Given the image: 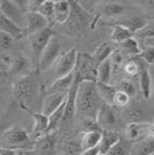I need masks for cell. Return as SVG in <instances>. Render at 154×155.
I'll use <instances>...</instances> for the list:
<instances>
[{
    "label": "cell",
    "mask_w": 154,
    "mask_h": 155,
    "mask_svg": "<svg viewBox=\"0 0 154 155\" xmlns=\"http://www.w3.org/2000/svg\"><path fill=\"white\" fill-rule=\"evenodd\" d=\"M103 100L95 81H81L77 93V116L85 120L96 122L99 111L103 105Z\"/></svg>",
    "instance_id": "6da1fadb"
},
{
    "label": "cell",
    "mask_w": 154,
    "mask_h": 155,
    "mask_svg": "<svg viewBox=\"0 0 154 155\" xmlns=\"http://www.w3.org/2000/svg\"><path fill=\"white\" fill-rule=\"evenodd\" d=\"M37 91H38V84H36L35 79L30 75H27L14 84L12 94L16 103L22 109L30 111V107L35 101Z\"/></svg>",
    "instance_id": "7a4b0ae2"
},
{
    "label": "cell",
    "mask_w": 154,
    "mask_h": 155,
    "mask_svg": "<svg viewBox=\"0 0 154 155\" xmlns=\"http://www.w3.org/2000/svg\"><path fill=\"white\" fill-rule=\"evenodd\" d=\"M1 141L5 148L15 149L18 147L32 146V137L28 131L21 126H11L1 134Z\"/></svg>",
    "instance_id": "3957f363"
},
{
    "label": "cell",
    "mask_w": 154,
    "mask_h": 155,
    "mask_svg": "<svg viewBox=\"0 0 154 155\" xmlns=\"http://www.w3.org/2000/svg\"><path fill=\"white\" fill-rule=\"evenodd\" d=\"M79 52L75 48H72L67 52L63 53L53 65V75L56 79L64 78L77 70Z\"/></svg>",
    "instance_id": "277c9868"
},
{
    "label": "cell",
    "mask_w": 154,
    "mask_h": 155,
    "mask_svg": "<svg viewBox=\"0 0 154 155\" xmlns=\"http://www.w3.org/2000/svg\"><path fill=\"white\" fill-rule=\"evenodd\" d=\"M97 66L96 61L90 54H80L78 59L77 75L78 79L81 81H95L97 82Z\"/></svg>",
    "instance_id": "5b68a950"
},
{
    "label": "cell",
    "mask_w": 154,
    "mask_h": 155,
    "mask_svg": "<svg viewBox=\"0 0 154 155\" xmlns=\"http://www.w3.org/2000/svg\"><path fill=\"white\" fill-rule=\"evenodd\" d=\"M62 44L56 37L51 39V42L49 43V45L45 48L43 53L41 54L38 59V67L39 70L45 71L49 67H51L56 64L59 57L62 56Z\"/></svg>",
    "instance_id": "8992f818"
},
{
    "label": "cell",
    "mask_w": 154,
    "mask_h": 155,
    "mask_svg": "<svg viewBox=\"0 0 154 155\" xmlns=\"http://www.w3.org/2000/svg\"><path fill=\"white\" fill-rule=\"evenodd\" d=\"M53 32L52 30L48 27L44 30L38 31L36 34H34L32 36H29V44H30V49L34 54V57L38 60L41 54L43 53L45 50V48L49 45V43L51 42V39L53 38Z\"/></svg>",
    "instance_id": "52a82bcc"
},
{
    "label": "cell",
    "mask_w": 154,
    "mask_h": 155,
    "mask_svg": "<svg viewBox=\"0 0 154 155\" xmlns=\"http://www.w3.org/2000/svg\"><path fill=\"white\" fill-rule=\"evenodd\" d=\"M71 16L67 23H70V27L75 30H82L92 22V16L85 11L82 7L79 5V2L71 1Z\"/></svg>",
    "instance_id": "ba28073f"
},
{
    "label": "cell",
    "mask_w": 154,
    "mask_h": 155,
    "mask_svg": "<svg viewBox=\"0 0 154 155\" xmlns=\"http://www.w3.org/2000/svg\"><path fill=\"white\" fill-rule=\"evenodd\" d=\"M0 11L1 14L6 15L8 19L14 21L16 25L22 27L25 29L26 26V13L21 11L19 5H16V1L9 0H1L0 1Z\"/></svg>",
    "instance_id": "9c48e42d"
},
{
    "label": "cell",
    "mask_w": 154,
    "mask_h": 155,
    "mask_svg": "<svg viewBox=\"0 0 154 155\" xmlns=\"http://www.w3.org/2000/svg\"><path fill=\"white\" fill-rule=\"evenodd\" d=\"M96 123L102 131H114L112 127L117 124V115L114 107L103 103L96 117Z\"/></svg>",
    "instance_id": "30bf717a"
},
{
    "label": "cell",
    "mask_w": 154,
    "mask_h": 155,
    "mask_svg": "<svg viewBox=\"0 0 154 155\" xmlns=\"http://www.w3.org/2000/svg\"><path fill=\"white\" fill-rule=\"evenodd\" d=\"M69 94V93H67ZM67 94L66 93H52L45 95L42 102V114L45 116L50 117L58 110L67 100Z\"/></svg>",
    "instance_id": "8fae6325"
},
{
    "label": "cell",
    "mask_w": 154,
    "mask_h": 155,
    "mask_svg": "<svg viewBox=\"0 0 154 155\" xmlns=\"http://www.w3.org/2000/svg\"><path fill=\"white\" fill-rule=\"evenodd\" d=\"M49 21L45 19L43 15L34 12H27L26 13V26H25V34L26 36H32L34 34L44 30L48 28Z\"/></svg>",
    "instance_id": "7c38bea8"
},
{
    "label": "cell",
    "mask_w": 154,
    "mask_h": 155,
    "mask_svg": "<svg viewBox=\"0 0 154 155\" xmlns=\"http://www.w3.org/2000/svg\"><path fill=\"white\" fill-rule=\"evenodd\" d=\"M0 31L12 36L14 39L22 38L23 36H26L25 29L22 27L16 25L14 21L8 19L6 15L1 13H0Z\"/></svg>",
    "instance_id": "4fadbf2b"
},
{
    "label": "cell",
    "mask_w": 154,
    "mask_h": 155,
    "mask_svg": "<svg viewBox=\"0 0 154 155\" xmlns=\"http://www.w3.org/2000/svg\"><path fill=\"white\" fill-rule=\"evenodd\" d=\"M77 78V71H74L73 73H71L69 75H66L64 78H59L56 79L49 87H48V94H52V93H69L71 89V87L73 86L74 81Z\"/></svg>",
    "instance_id": "5bb4252c"
},
{
    "label": "cell",
    "mask_w": 154,
    "mask_h": 155,
    "mask_svg": "<svg viewBox=\"0 0 154 155\" xmlns=\"http://www.w3.org/2000/svg\"><path fill=\"white\" fill-rule=\"evenodd\" d=\"M34 126H32V137L34 139H41L42 137L49 133V117L43 115L42 112L32 114Z\"/></svg>",
    "instance_id": "9a60e30c"
},
{
    "label": "cell",
    "mask_w": 154,
    "mask_h": 155,
    "mask_svg": "<svg viewBox=\"0 0 154 155\" xmlns=\"http://www.w3.org/2000/svg\"><path fill=\"white\" fill-rule=\"evenodd\" d=\"M71 1L67 0H57L55 1V14L53 21H56L59 25H65L71 16Z\"/></svg>",
    "instance_id": "2e32d148"
},
{
    "label": "cell",
    "mask_w": 154,
    "mask_h": 155,
    "mask_svg": "<svg viewBox=\"0 0 154 155\" xmlns=\"http://www.w3.org/2000/svg\"><path fill=\"white\" fill-rule=\"evenodd\" d=\"M121 140H122V138L116 131H103L102 139L99 145L100 153L107 155Z\"/></svg>",
    "instance_id": "e0dca14e"
},
{
    "label": "cell",
    "mask_w": 154,
    "mask_h": 155,
    "mask_svg": "<svg viewBox=\"0 0 154 155\" xmlns=\"http://www.w3.org/2000/svg\"><path fill=\"white\" fill-rule=\"evenodd\" d=\"M103 131H84L80 136V143L82 152L99 147L102 139Z\"/></svg>",
    "instance_id": "ac0fdd59"
},
{
    "label": "cell",
    "mask_w": 154,
    "mask_h": 155,
    "mask_svg": "<svg viewBox=\"0 0 154 155\" xmlns=\"http://www.w3.org/2000/svg\"><path fill=\"white\" fill-rule=\"evenodd\" d=\"M125 137L129 141H139L146 138V123H129L125 127Z\"/></svg>",
    "instance_id": "d6986e66"
},
{
    "label": "cell",
    "mask_w": 154,
    "mask_h": 155,
    "mask_svg": "<svg viewBox=\"0 0 154 155\" xmlns=\"http://www.w3.org/2000/svg\"><path fill=\"white\" fill-rule=\"evenodd\" d=\"M115 51H116L115 43H112V42H103V43H101L94 50L92 56H93L94 60L96 61V64L100 65L104 60L109 59Z\"/></svg>",
    "instance_id": "ffe728a7"
},
{
    "label": "cell",
    "mask_w": 154,
    "mask_h": 155,
    "mask_svg": "<svg viewBox=\"0 0 154 155\" xmlns=\"http://www.w3.org/2000/svg\"><path fill=\"white\" fill-rule=\"evenodd\" d=\"M138 79H139V88H140L142 97L149 98L153 94V79H152L149 70L144 67Z\"/></svg>",
    "instance_id": "44dd1931"
},
{
    "label": "cell",
    "mask_w": 154,
    "mask_h": 155,
    "mask_svg": "<svg viewBox=\"0 0 154 155\" xmlns=\"http://www.w3.org/2000/svg\"><path fill=\"white\" fill-rule=\"evenodd\" d=\"M154 154V138H145L136 141L131 146L130 155H153Z\"/></svg>",
    "instance_id": "7402d4cb"
},
{
    "label": "cell",
    "mask_w": 154,
    "mask_h": 155,
    "mask_svg": "<svg viewBox=\"0 0 154 155\" xmlns=\"http://www.w3.org/2000/svg\"><path fill=\"white\" fill-rule=\"evenodd\" d=\"M133 32L131 30H129L128 28H125L124 26L121 25H115L112 27V30H111V36H110V41L115 44H121L123 42L128 41V39L132 38L133 37Z\"/></svg>",
    "instance_id": "603a6c76"
},
{
    "label": "cell",
    "mask_w": 154,
    "mask_h": 155,
    "mask_svg": "<svg viewBox=\"0 0 154 155\" xmlns=\"http://www.w3.org/2000/svg\"><path fill=\"white\" fill-rule=\"evenodd\" d=\"M37 141H38V149L41 154L50 155L53 153V150L56 148L57 137L55 136V133H48L41 139H38Z\"/></svg>",
    "instance_id": "cb8c5ba5"
},
{
    "label": "cell",
    "mask_w": 154,
    "mask_h": 155,
    "mask_svg": "<svg viewBox=\"0 0 154 155\" xmlns=\"http://www.w3.org/2000/svg\"><path fill=\"white\" fill-rule=\"evenodd\" d=\"M112 74V64L111 59H107L97 66V82L103 84H110Z\"/></svg>",
    "instance_id": "d4e9b609"
},
{
    "label": "cell",
    "mask_w": 154,
    "mask_h": 155,
    "mask_svg": "<svg viewBox=\"0 0 154 155\" xmlns=\"http://www.w3.org/2000/svg\"><path fill=\"white\" fill-rule=\"evenodd\" d=\"M117 25L124 26L125 28H128L129 30L133 32L140 31L142 28L147 26V21L142 18H138V16H131V18H126V19H122L118 21Z\"/></svg>",
    "instance_id": "484cf974"
},
{
    "label": "cell",
    "mask_w": 154,
    "mask_h": 155,
    "mask_svg": "<svg viewBox=\"0 0 154 155\" xmlns=\"http://www.w3.org/2000/svg\"><path fill=\"white\" fill-rule=\"evenodd\" d=\"M118 50L122 52L123 54H128V56H139L142 51L139 42L135 37L121 43L118 45Z\"/></svg>",
    "instance_id": "4316f807"
},
{
    "label": "cell",
    "mask_w": 154,
    "mask_h": 155,
    "mask_svg": "<svg viewBox=\"0 0 154 155\" xmlns=\"http://www.w3.org/2000/svg\"><path fill=\"white\" fill-rule=\"evenodd\" d=\"M97 89H99V93H100V95L102 97L103 102L112 107L114 98H115L116 93L118 91L117 87L116 86H111V84H103L97 82Z\"/></svg>",
    "instance_id": "83f0119b"
},
{
    "label": "cell",
    "mask_w": 154,
    "mask_h": 155,
    "mask_svg": "<svg viewBox=\"0 0 154 155\" xmlns=\"http://www.w3.org/2000/svg\"><path fill=\"white\" fill-rule=\"evenodd\" d=\"M145 67V65L142 64V60L139 59H130L129 61H126L124 64V72L129 78H136L139 77L140 72L142 71V68Z\"/></svg>",
    "instance_id": "f1b7e54d"
},
{
    "label": "cell",
    "mask_w": 154,
    "mask_h": 155,
    "mask_svg": "<svg viewBox=\"0 0 154 155\" xmlns=\"http://www.w3.org/2000/svg\"><path fill=\"white\" fill-rule=\"evenodd\" d=\"M101 12L107 16H117V15H121L123 14L125 7L123 4L119 2H104L101 6Z\"/></svg>",
    "instance_id": "f546056e"
},
{
    "label": "cell",
    "mask_w": 154,
    "mask_h": 155,
    "mask_svg": "<svg viewBox=\"0 0 154 155\" xmlns=\"http://www.w3.org/2000/svg\"><path fill=\"white\" fill-rule=\"evenodd\" d=\"M65 107H66V102L49 117V133H53V131L57 130L59 124L62 123V122H64Z\"/></svg>",
    "instance_id": "4dcf8cb0"
},
{
    "label": "cell",
    "mask_w": 154,
    "mask_h": 155,
    "mask_svg": "<svg viewBox=\"0 0 154 155\" xmlns=\"http://www.w3.org/2000/svg\"><path fill=\"white\" fill-rule=\"evenodd\" d=\"M64 153L65 155H80L82 153L80 138L78 139H70L65 142L64 145Z\"/></svg>",
    "instance_id": "1f68e13d"
},
{
    "label": "cell",
    "mask_w": 154,
    "mask_h": 155,
    "mask_svg": "<svg viewBox=\"0 0 154 155\" xmlns=\"http://www.w3.org/2000/svg\"><path fill=\"white\" fill-rule=\"evenodd\" d=\"M38 13L43 15L49 22L53 20V14H55V1L52 0H44L42 6L39 8Z\"/></svg>",
    "instance_id": "d6a6232c"
},
{
    "label": "cell",
    "mask_w": 154,
    "mask_h": 155,
    "mask_svg": "<svg viewBox=\"0 0 154 155\" xmlns=\"http://www.w3.org/2000/svg\"><path fill=\"white\" fill-rule=\"evenodd\" d=\"M131 146L132 145H129L126 141L121 140L107 155H130Z\"/></svg>",
    "instance_id": "836d02e7"
},
{
    "label": "cell",
    "mask_w": 154,
    "mask_h": 155,
    "mask_svg": "<svg viewBox=\"0 0 154 155\" xmlns=\"http://www.w3.org/2000/svg\"><path fill=\"white\" fill-rule=\"evenodd\" d=\"M116 87H117L118 91L128 94L130 97H133L136 95V87L131 80H128V79L122 80L121 82H118V84H117Z\"/></svg>",
    "instance_id": "e575fe53"
},
{
    "label": "cell",
    "mask_w": 154,
    "mask_h": 155,
    "mask_svg": "<svg viewBox=\"0 0 154 155\" xmlns=\"http://www.w3.org/2000/svg\"><path fill=\"white\" fill-rule=\"evenodd\" d=\"M130 100H131V97L129 96L128 94H125V93H123L121 91H117L115 98H114L112 107L114 108H125L130 103Z\"/></svg>",
    "instance_id": "d590c367"
},
{
    "label": "cell",
    "mask_w": 154,
    "mask_h": 155,
    "mask_svg": "<svg viewBox=\"0 0 154 155\" xmlns=\"http://www.w3.org/2000/svg\"><path fill=\"white\" fill-rule=\"evenodd\" d=\"M28 65V60H27L26 57H22V56H19L14 59V63L12 65V68L11 71L12 73H20L21 71H23Z\"/></svg>",
    "instance_id": "8d00e7d4"
},
{
    "label": "cell",
    "mask_w": 154,
    "mask_h": 155,
    "mask_svg": "<svg viewBox=\"0 0 154 155\" xmlns=\"http://www.w3.org/2000/svg\"><path fill=\"white\" fill-rule=\"evenodd\" d=\"M139 58L146 64L154 65V48H145L139 54Z\"/></svg>",
    "instance_id": "74e56055"
},
{
    "label": "cell",
    "mask_w": 154,
    "mask_h": 155,
    "mask_svg": "<svg viewBox=\"0 0 154 155\" xmlns=\"http://www.w3.org/2000/svg\"><path fill=\"white\" fill-rule=\"evenodd\" d=\"M14 44V38L12 36L7 35L5 32L0 31V49L2 51H6L9 48H12Z\"/></svg>",
    "instance_id": "f35d334b"
},
{
    "label": "cell",
    "mask_w": 154,
    "mask_h": 155,
    "mask_svg": "<svg viewBox=\"0 0 154 155\" xmlns=\"http://www.w3.org/2000/svg\"><path fill=\"white\" fill-rule=\"evenodd\" d=\"M137 34L139 35V37L141 39H145L147 37H154V25L147 23V26L142 28L140 31H138Z\"/></svg>",
    "instance_id": "ab89813d"
},
{
    "label": "cell",
    "mask_w": 154,
    "mask_h": 155,
    "mask_svg": "<svg viewBox=\"0 0 154 155\" xmlns=\"http://www.w3.org/2000/svg\"><path fill=\"white\" fill-rule=\"evenodd\" d=\"M146 138H154V123H146Z\"/></svg>",
    "instance_id": "60d3db41"
},
{
    "label": "cell",
    "mask_w": 154,
    "mask_h": 155,
    "mask_svg": "<svg viewBox=\"0 0 154 155\" xmlns=\"http://www.w3.org/2000/svg\"><path fill=\"white\" fill-rule=\"evenodd\" d=\"M0 155H19V154H18V150H16V149L1 147V148H0Z\"/></svg>",
    "instance_id": "b9f144b4"
},
{
    "label": "cell",
    "mask_w": 154,
    "mask_h": 155,
    "mask_svg": "<svg viewBox=\"0 0 154 155\" xmlns=\"http://www.w3.org/2000/svg\"><path fill=\"white\" fill-rule=\"evenodd\" d=\"M100 148L99 147H95V148L92 149H87V150H84L80 155H100Z\"/></svg>",
    "instance_id": "7bdbcfd3"
},
{
    "label": "cell",
    "mask_w": 154,
    "mask_h": 155,
    "mask_svg": "<svg viewBox=\"0 0 154 155\" xmlns=\"http://www.w3.org/2000/svg\"><path fill=\"white\" fill-rule=\"evenodd\" d=\"M142 44L145 45V48H154V37H147L142 39Z\"/></svg>",
    "instance_id": "ee69618b"
},
{
    "label": "cell",
    "mask_w": 154,
    "mask_h": 155,
    "mask_svg": "<svg viewBox=\"0 0 154 155\" xmlns=\"http://www.w3.org/2000/svg\"><path fill=\"white\" fill-rule=\"evenodd\" d=\"M154 66V65H153ZM151 72V71H149ZM151 75H152V79H153V91H154V68H153V71L151 72Z\"/></svg>",
    "instance_id": "f6af8a7d"
},
{
    "label": "cell",
    "mask_w": 154,
    "mask_h": 155,
    "mask_svg": "<svg viewBox=\"0 0 154 155\" xmlns=\"http://www.w3.org/2000/svg\"><path fill=\"white\" fill-rule=\"evenodd\" d=\"M147 5H148L149 7H152V8H154V1H148Z\"/></svg>",
    "instance_id": "bcb514c9"
},
{
    "label": "cell",
    "mask_w": 154,
    "mask_h": 155,
    "mask_svg": "<svg viewBox=\"0 0 154 155\" xmlns=\"http://www.w3.org/2000/svg\"><path fill=\"white\" fill-rule=\"evenodd\" d=\"M100 155H103V154H100Z\"/></svg>",
    "instance_id": "7dc6e473"
}]
</instances>
